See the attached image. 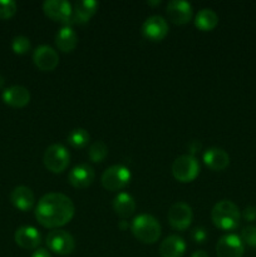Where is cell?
I'll return each instance as SVG.
<instances>
[{"label":"cell","instance_id":"cell-23","mask_svg":"<svg viewBox=\"0 0 256 257\" xmlns=\"http://www.w3.org/2000/svg\"><path fill=\"white\" fill-rule=\"evenodd\" d=\"M218 17L215 10L210 8H203L196 14L195 17V25L201 30H212L217 25Z\"/></svg>","mask_w":256,"mask_h":257},{"label":"cell","instance_id":"cell-8","mask_svg":"<svg viewBox=\"0 0 256 257\" xmlns=\"http://www.w3.org/2000/svg\"><path fill=\"white\" fill-rule=\"evenodd\" d=\"M192 208L186 202L173 203L167 213L168 222L176 230H186L192 222Z\"/></svg>","mask_w":256,"mask_h":257},{"label":"cell","instance_id":"cell-2","mask_svg":"<svg viewBox=\"0 0 256 257\" xmlns=\"http://www.w3.org/2000/svg\"><path fill=\"white\" fill-rule=\"evenodd\" d=\"M240 210L237 206L228 200H222L213 206L211 218L216 227L223 231L235 230L240 223Z\"/></svg>","mask_w":256,"mask_h":257},{"label":"cell","instance_id":"cell-31","mask_svg":"<svg viewBox=\"0 0 256 257\" xmlns=\"http://www.w3.org/2000/svg\"><path fill=\"white\" fill-rule=\"evenodd\" d=\"M201 147H202V145H201L200 141L197 140H193L191 141L190 143H188V150H190V155H195V153H197L198 151L201 150Z\"/></svg>","mask_w":256,"mask_h":257},{"label":"cell","instance_id":"cell-26","mask_svg":"<svg viewBox=\"0 0 256 257\" xmlns=\"http://www.w3.org/2000/svg\"><path fill=\"white\" fill-rule=\"evenodd\" d=\"M12 48L17 54H25L30 49V40L25 35H17L12 42Z\"/></svg>","mask_w":256,"mask_h":257},{"label":"cell","instance_id":"cell-11","mask_svg":"<svg viewBox=\"0 0 256 257\" xmlns=\"http://www.w3.org/2000/svg\"><path fill=\"white\" fill-rule=\"evenodd\" d=\"M142 33L147 39L158 42L162 40L168 33V24L161 15H151L142 25Z\"/></svg>","mask_w":256,"mask_h":257},{"label":"cell","instance_id":"cell-6","mask_svg":"<svg viewBox=\"0 0 256 257\" xmlns=\"http://www.w3.org/2000/svg\"><path fill=\"white\" fill-rule=\"evenodd\" d=\"M102 185L108 191H118L125 187L131 181V171L123 165H114L103 172Z\"/></svg>","mask_w":256,"mask_h":257},{"label":"cell","instance_id":"cell-15","mask_svg":"<svg viewBox=\"0 0 256 257\" xmlns=\"http://www.w3.org/2000/svg\"><path fill=\"white\" fill-rule=\"evenodd\" d=\"M15 242L25 250H34L40 243V233L33 226H20L15 231Z\"/></svg>","mask_w":256,"mask_h":257},{"label":"cell","instance_id":"cell-1","mask_svg":"<svg viewBox=\"0 0 256 257\" xmlns=\"http://www.w3.org/2000/svg\"><path fill=\"white\" fill-rule=\"evenodd\" d=\"M75 207L73 201L64 193L50 192L43 196L35 207L38 222L48 228L64 226L73 218Z\"/></svg>","mask_w":256,"mask_h":257},{"label":"cell","instance_id":"cell-34","mask_svg":"<svg viewBox=\"0 0 256 257\" xmlns=\"http://www.w3.org/2000/svg\"><path fill=\"white\" fill-rule=\"evenodd\" d=\"M4 83H5V78L3 77L2 74H0V89H2V88H3V85H4Z\"/></svg>","mask_w":256,"mask_h":257},{"label":"cell","instance_id":"cell-7","mask_svg":"<svg viewBox=\"0 0 256 257\" xmlns=\"http://www.w3.org/2000/svg\"><path fill=\"white\" fill-rule=\"evenodd\" d=\"M48 248L58 255H69L75 248V240L68 231L54 230L47 236Z\"/></svg>","mask_w":256,"mask_h":257},{"label":"cell","instance_id":"cell-27","mask_svg":"<svg viewBox=\"0 0 256 257\" xmlns=\"http://www.w3.org/2000/svg\"><path fill=\"white\" fill-rule=\"evenodd\" d=\"M17 13V3L13 0H0V19H9Z\"/></svg>","mask_w":256,"mask_h":257},{"label":"cell","instance_id":"cell-24","mask_svg":"<svg viewBox=\"0 0 256 257\" xmlns=\"http://www.w3.org/2000/svg\"><path fill=\"white\" fill-rule=\"evenodd\" d=\"M90 140V136L84 128H74L68 135V142L74 148H83Z\"/></svg>","mask_w":256,"mask_h":257},{"label":"cell","instance_id":"cell-21","mask_svg":"<svg viewBox=\"0 0 256 257\" xmlns=\"http://www.w3.org/2000/svg\"><path fill=\"white\" fill-rule=\"evenodd\" d=\"M55 44L63 52H72L78 44V35L72 25H64L55 34Z\"/></svg>","mask_w":256,"mask_h":257},{"label":"cell","instance_id":"cell-10","mask_svg":"<svg viewBox=\"0 0 256 257\" xmlns=\"http://www.w3.org/2000/svg\"><path fill=\"white\" fill-rule=\"evenodd\" d=\"M43 10L50 19L63 22L69 25L73 14V7L67 0H45L43 3Z\"/></svg>","mask_w":256,"mask_h":257},{"label":"cell","instance_id":"cell-32","mask_svg":"<svg viewBox=\"0 0 256 257\" xmlns=\"http://www.w3.org/2000/svg\"><path fill=\"white\" fill-rule=\"evenodd\" d=\"M32 257H52L50 255V252L48 250H45V248H37V250L34 251V253H33Z\"/></svg>","mask_w":256,"mask_h":257},{"label":"cell","instance_id":"cell-25","mask_svg":"<svg viewBox=\"0 0 256 257\" xmlns=\"http://www.w3.org/2000/svg\"><path fill=\"white\" fill-rule=\"evenodd\" d=\"M88 155L93 162H102L108 155V147L103 141H95L89 146Z\"/></svg>","mask_w":256,"mask_h":257},{"label":"cell","instance_id":"cell-3","mask_svg":"<svg viewBox=\"0 0 256 257\" xmlns=\"http://www.w3.org/2000/svg\"><path fill=\"white\" fill-rule=\"evenodd\" d=\"M132 232L141 242L155 243L161 236V225L152 215L142 213L132 221Z\"/></svg>","mask_w":256,"mask_h":257},{"label":"cell","instance_id":"cell-14","mask_svg":"<svg viewBox=\"0 0 256 257\" xmlns=\"http://www.w3.org/2000/svg\"><path fill=\"white\" fill-rule=\"evenodd\" d=\"M95 173L92 166H89L88 163H80L70 171L68 175V181L74 187L85 188L92 185Z\"/></svg>","mask_w":256,"mask_h":257},{"label":"cell","instance_id":"cell-22","mask_svg":"<svg viewBox=\"0 0 256 257\" xmlns=\"http://www.w3.org/2000/svg\"><path fill=\"white\" fill-rule=\"evenodd\" d=\"M113 208L120 217H130L136 211V201L130 193L120 192L113 200Z\"/></svg>","mask_w":256,"mask_h":257},{"label":"cell","instance_id":"cell-9","mask_svg":"<svg viewBox=\"0 0 256 257\" xmlns=\"http://www.w3.org/2000/svg\"><path fill=\"white\" fill-rule=\"evenodd\" d=\"M243 252H245V246L242 240L235 233L222 236L216 243L217 257H242Z\"/></svg>","mask_w":256,"mask_h":257},{"label":"cell","instance_id":"cell-19","mask_svg":"<svg viewBox=\"0 0 256 257\" xmlns=\"http://www.w3.org/2000/svg\"><path fill=\"white\" fill-rule=\"evenodd\" d=\"M10 201L20 211H29L34 206L35 196L27 186H18L10 193Z\"/></svg>","mask_w":256,"mask_h":257},{"label":"cell","instance_id":"cell-13","mask_svg":"<svg viewBox=\"0 0 256 257\" xmlns=\"http://www.w3.org/2000/svg\"><path fill=\"white\" fill-rule=\"evenodd\" d=\"M170 20H172L176 24H186L191 20L193 14L192 5L185 0H171L166 7Z\"/></svg>","mask_w":256,"mask_h":257},{"label":"cell","instance_id":"cell-12","mask_svg":"<svg viewBox=\"0 0 256 257\" xmlns=\"http://www.w3.org/2000/svg\"><path fill=\"white\" fill-rule=\"evenodd\" d=\"M33 60L40 70L48 72V70H53L57 67L58 63H59V55L54 48L43 44L35 48Z\"/></svg>","mask_w":256,"mask_h":257},{"label":"cell","instance_id":"cell-33","mask_svg":"<svg viewBox=\"0 0 256 257\" xmlns=\"http://www.w3.org/2000/svg\"><path fill=\"white\" fill-rule=\"evenodd\" d=\"M191 257H208V253L203 250H197L192 253Z\"/></svg>","mask_w":256,"mask_h":257},{"label":"cell","instance_id":"cell-30","mask_svg":"<svg viewBox=\"0 0 256 257\" xmlns=\"http://www.w3.org/2000/svg\"><path fill=\"white\" fill-rule=\"evenodd\" d=\"M243 217L247 221H255L256 220V207L255 206H247L243 211Z\"/></svg>","mask_w":256,"mask_h":257},{"label":"cell","instance_id":"cell-5","mask_svg":"<svg viewBox=\"0 0 256 257\" xmlns=\"http://www.w3.org/2000/svg\"><path fill=\"white\" fill-rule=\"evenodd\" d=\"M70 155L67 148L59 143L50 145L45 150L44 156H43V162L45 167L54 173H60L68 167L69 165Z\"/></svg>","mask_w":256,"mask_h":257},{"label":"cell","instance_id":"cell-20","mask_svg":"<svg viewBox=\"0 0 256 257\" xmlns=\"http://www.w3.org/2000/svg\"><path fill=\"white\" fill-rule=\"evenodd\" d=\"M97 8L98 3L95 0H80V2H75L69 25L73 24V23L88 22L93 17Z\"/></svg>","mask_w":256,"mask_h":257},{"label":"cell","instance_id":"cell-28","mask_svg":"<svg viewBox=\"0 0 256 257\" xmlns=\"http://www.w3.org/2000/svg\"><path fill=\"white\" fill-rule=\"evenodd\" d=\"M241 240L251 247H256V226H247L241 232Z\"/></svg>","mask_w":256,"mask_h":257},{"label":"cell","instance_id":"cell-29","mask_svg":"<svg viewBox=\"0 0 256 257\" xmlns=\"http://www.w3.org/2000/svg\"><path fill=\"white\" fill-rule=\"evenodd\" d=\"M192 238L195 240V242L202 243L207 238V232H206V230L203 227H196L192 231Z\"/></svg>","mask_w":256,"mask_h":257},{"label":"cell","instance_id":"cell-35","mask_svg":"<svg viewBox=\"0 0 256 257\" xmlns=\"http://www.w3.org/2000/svg\"><path fill=\"white\" fill-rule=\"evenodd\" d=\"M148 4H151V5H156V4H160V0H156V2H150V0H148Z\"/></svg>","mask_w":256,"mask_h":257},{"label":"cell","instance_id":"cell-4","mask_svg":"<svg viewBox=\"0 0 256 257\" xmlns=\"http://www.w3.org/2000/svg\"><path fill=\"white\" fill-rule=\"evenodd\" d=\"M200 173V163L192 155H182L172 163V175L180 182H191Z\"/></svg>","mask_w":256,"mask_h":257},{"label":"cell","instance_id":"cell-18","mask_svg":"<svg viewBox=\"0 0 256 257\" xmlns=\"http://www.w3.org/2000/svg\"><path fill=\"white\" fill-rule=\"evenodd\" d=\"M186 251V242L181 236H167L160 245L161 257H182Z\"/></svg>","mask_w":256,"mask_h":257},{"label":"cell","instance_id":"cell-17","mask_svg":"<svg viewBox=\"0 0 256 257\" xmlns=\"http://www.w3.org/2000/svg\"><path fill=\"white\" fill-rule=\"evenodd\" d=\"M203 161H205V165L211 170L222 171L230 165V156L222 148L211 147L203 153Z\"/></svg>","mask_w":256,"mask_h":257},{"label":"cell","instance_id":"cell-36","mask_svg":"<svg viewBox=\"0 0 256 257\" xmlns=\"http://www.w3.org/2000/svg\"><path fill=\"white\" fill-rule=\"evenodd\" d=\"M120 227H122V228H124L125 227V226H127V225H125V222H122V223H120Z\"/></svg>","mask_w":256,"mask_h":257},{"label":"cell","instance_id":"cell-16","mask_svg":"<svg viewBox=\"0 0 256 257\" xmlns=\"http://www.w3.org/2000/svg\"><path fill=\"white\" fill-rule=\"evenodd\" d=\"M2 98L7 104L14 108H22L29 103L30 93L23 85H13L4 89Z\"/></svg>","mask_w":256,"mask_h":257}]
</instances>
